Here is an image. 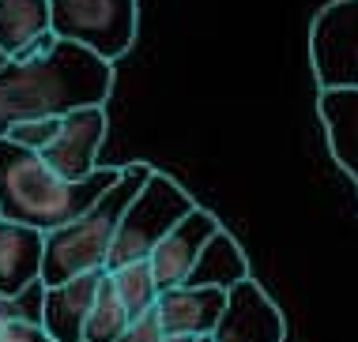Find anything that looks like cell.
<instances>
[{"instance_id":"cell-1","label":"cell","mask_w":358,"mask_h":342,"mask_svg":"<svg viewBox=\"0 0 358 342\" xmlns=\"http://www.w3.org/2000/svg\"><path fill=\"white\" fill-rule=\"evenodd\" d=\"M113 94V64L99 53L61 42L34 61L0 64V140L23 121L69 117L87 105H106Z\"/></svg>"},{"instance_id":"cell-2","label":"cell","mask_w":358,"mask_h":342,"mask_svg":"<svg viewBox=\"0 0 358 342\" xmlns=\"http://www.w3.org/2000/svg\"><path fill=\"white\" fill-rule=\"evenodd\" d=\"M121 177L124 165H102L87 181H64L38 151L0 140V218L53 233L87 214Z\"/></svg>"},{"instance_id":"cell-3","label":"cell","mask_w":358,"mask_h":342,"mask_svg":"<svg viewBox=\"0 0 358 342\" xmlns=\"http://www.w3.org/2000/svg\"><path fill=\"white\" fill-rule=\"evenodd\" d=\"M155 165L148 162H129L124 177L113 184L87 214H80L69 226L45 233V263H42V290L61 286L69 278L91 275V271H110V252L117 241L121 218L132 207V200L148 184Z\"/></svg>"},{"instance_id":"cell-4","label":"cell","mask_w":358,"mask_h":342,"mask_svg":"<svg viewBox=\"0 0 358 342\" xmlns=\"http://www.w3.org/2000/svg\"><path fill=\"white\" fill-rule=\"evenodd\" d=\"M196 207L200 203L192 200L170 173L155 170L148 177V184L140 188V195L132 200V207L124 211V218H121L117 241H113V252H110V271L124 267V263L151 260V252L159 248Z\"/></svg>"},{"instance_id":"cell-5","label":"cell","mask_w":358,"mask_h":342,"mask_svg":"<svg viewBox=\"0 0 358 342\" xmlns=\"http://www.w3.org/2000/svg\"><path fill=\"white\" fill-rule=\"evenodd\" d=\"M53 34L76 42L102 61H121L136 42L140 4L136 0H50Z\"/></svg>"},{"instance_id":"cell-6","label":"cell","mask_w":358,"mask_h":342,"mask_svg":"<svg viewBox=\"0 0 358 342\" xmlns=\"http://www.w3.org/2000/svg\"><path fill=\"white\" fill-rule=\"evenodd\" d=\"M309 64L321 91L358 87V0H328L313 15Z\"/></svg>"},{"instance_id":"cell-7","label":"cell","mask_w":358,"mask_h":342,"mask_svg":"<svg viewBox=\"0 0 358 342\" xmlns=\"http://www.w3.org/2000/svg\"><path fill=\"white\" fill-rule=\"evenodd\" d=\"M211 342H287V320L268 290L257 278H245L227 290V308Z\"/></svg>"},{"instance_id":"cell-8","label":"cell","mask_w":358,"mask_h":342,"mask_svg":"<svg viewBox=\"0 0 358 342\" xmlns=\"http://www.w3.org/2000/svg\"><path fill=\"white\" fill-rule=\"evenodd\" d=\"M106 105H87L76 110L61 121V135L42 151V158L61 173L64 181H87L102 170L99 165V151L106 143Z\"/></svg>"},{"instance_id":"cell-9","label":"cell","mask_w":358,"mask_h":342,"mask_svg":"<svg viewBox=\"0 0 358 342\" xmlns=\"http://www.w3.org/2000/svg\"><path fill=\"white\" fill-rule=\"evenodd\" d=\"M219 230H222V222L208 207L192 211L148 260L151 271H155V282H159V290L185 286L189 275H192V267H196V260H200V252H204V244L215 237Z\"/></svg>"},{"instance_id":"cell-10","label":"cell","mask_w":358,"mask_h":342,"mask_svg":"<svg viewBox=\"0 0 358 342\" xmlns=\"http://www.w3.org/2000/svg\"><path fill=\"white\" fill-rule=\"evenodd\" d=\"M222 308H227V290L211 286H173L159 293L155 316L162 324V335H189L208 339L219 327Z\"/></svg>"},{"instance_id":"cell-11","label":"cell","mask_w":358,"mask_h":342,"mask_svg":"<svg viewBox=\"0 0 358 342\" xmlns=\"http://www.w3.org/2000/svg\"><path fill=\"white\" fill-rule=\"evenodd\" d=\"M45 233L23 222L0 218V297L15 301L31 286H42Z\"/></svg>"},{"instance_id":"cell-12","label":"cell","mask_w":358,"mask_h":342,"mask_svg":"<svg viewBox=\"0 0 358 342\" xmlns=\"http://www.w3.org/2000/svg\"><path fill=\"white\" fill-rule=\"evenodd\" d=\"M106 271H91V275L69 278L61 286H45L42 290V324L57 342H83L87 331V316L94 308V297H99Z\"/></svg>"},{"instance_id":"cell-13","label":"cell","mask_w":358,"mask_h":342,"mask_svg":"<svg viewBox=\"0 0 358 342\" xmlns=\"http://www.w3.org/2000/svg\"><path fill=\"white\" fill-rule=\"evenodd\" d=\"M317 113H321L328 151L336 165L358 184V87L317 94Z\"/></svg>"},{"instance_id":"cell-14","label":"cell","mask_w":358,"mask_h":342,"mask_svg":"<svg viewBox=\"0 0 358 342\" xmlns=\"http://www.w3.org/2000/svg\"><path fill=\"white\" fill-rule=\"evenodd\" d=\"M50 31H53L50 0H0V57L4 61H19Z\"/></svg>"},{"instance_id":"cell-15","label":"cell","mask_w":358,"mask_h":342,"mask_svg":"<svg viewBox=\"0 0 358 342\" xmlns=\"http://www.w3.org/2000/svg\"><path fill=\"white\" fill-rule=\"evenodd\" d=\"M253 278L249 275V260L245 252H241L238 237L230 230H219L215 237L204 244V252H200L196 267H192V275L185 286H211V290H234L238 282Z\"/></svg>"},{"instance_id":"cell-16","label":"cell","mask_w":358,"mask_h":342,"mask_svg":"<svg viewBox=\"0 0 358 342\" xmlns=\"http://www.w3.org/2000/svg\"><path fill=\"white\" fill-rule=\"evenodd\" d=\"M110 282L113 290H117L121 305L129 308L132 320L148 316V312H155V305H159V282H155V271L148 260L140 263H124V267H113L110 271Z\"/></svg>"},{"instance_id":"cell-17","label":"cell","mask_w":358,"mask_h":342,"mask_svg":"<svg viewBox=\"0 0 358 342\" xmlns=\"http://www.w3.org/2000/svg\"><path fill=\"white\" fill-rule=\"evenodd\" d=\"M129 327H132V316H129V308L121 305L117 290H113V282H110V271H106L99 297H94V308H91V316H87L83 342H121V335Z\"/></svg>"},{"instance_id":"cell-18","label":"cell","mask_w":358,"mask_h":342,"mask_svg":"<svg viewBox=\"0 0 358 342\" xmlns=\"http://www.w3.org/2000/svg\"><path fill=\"white\" fill-rule=\"evenodd\" d=\"M61 121L64 117H45V121H23V124H15L12 132L4 135V140H12L19 147H27V151H38L42 154L45 147H50L57 135H61Z\"/></svg>"},{"instance_id":"cell-19","label":"cell","mask_w":358,"mask_h":342,"mask_svg":"<svg viewBox=\"0 0 358 342\" xmlns=\"http://www.w3.org/2000/svg\"><path fill=\"white\" fill-rule=\"evenodd\" d=\"M0 342H57L50 331L34 320H0Z\"/></svg>"},{"instance_id":"cell-20","label":"cell","mask_w":358,"mask_h":342,"mask_svg":"<svg viewBox=\"0 0 358 342\" xmlns=\"http://www.w3.org/2000/svg\"><path fill=\"white\" fill-rule=\"evenodd\" d=\"M162 339H166V335H162V324H159V316H155V312L132 320V327L121 335V342H162Z\"/></svg>"},{"instance_id":"cell-21","label":"cell","mask_w":358,"mask_h":342,"mask_svg":"<svg viewBox=\"0 0 358 342\" xmlns=\"http://www.w3.org/2000/svg\"><path fill=\"white\" fill-rule=\"evenodd\" d=\"M162 342H200V339H189V335H166Z\"/></svg>"},{"instance_id":"cell-22","label":"cell","mask_w":358,"mask_h":342,"mask_svg":"<svg viewBox=\"0 0 358 342\" xmlns=\"http://www.w3.org/2000/svg\"><path fill=\"white\" fill-rule=\"evenodd\" d=\"M200 342H211V335H208V339H200Z\"/></svg>"}]
</instances>
